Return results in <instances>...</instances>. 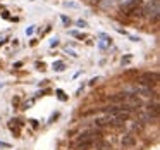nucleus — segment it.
Segmentation results:
<instances>
[{"instance_id": "f257e3e1", "label": "nucleus", "mask_w": 160, "mask_h": 150, "mask_svg": "<svg viewBox=\"0 0 160 150\" xmlns=\"http://www.w3.org/2000/svg\"><path fill=\"white\" fill-rule=\"evenodd\" d=\"M138 83L143 85V86H152V85L158 83V74L157 73H143L141 76L138 78Z\"/></svg>"}, {"instance_id": "f03ea898", "label": "nucleus", "mask_w": 160, "mask_h": 150, "mask_svg": "<svg viewBox=\"0 0 160 150\" xmlns=\"http://www.w3.org/2000/svg\"><path fill=\"white\" fill-rule=\"evenodd\" d=\"M121 143H122V147H124V148H134L136 143H138V138H136L132 133H128V135L122 136Z\"/></svg>"}, {"instance_id": "7ed1b4c3", "label": "nucleus", "mask_w": 160, "mask_h": 150, "mask_svg": "<svg viewBox=\"0 0 160 150\" xmlns=\"http://www.w3.org/2000/svg\"><path fill=\"white\" fill-rule=\"evenodd\" d=\"M93 145H95V140H76L72 150H90L93 148Z\"/></svg>"}, {"instance_id": "20e7f679", "label": "nucleus", "mask_w": 160, "mask_h": 150, "mask_svg": "<svg viewBox=\"0 0 160 150\" xmlns=\"http://www.w3.org/2000/svg\"><path fill=\"white\" fill-rule=\"evenodd\" d=\"M108 100L115 102V104H119V102H126V100H128V95H126V93H115V95H110Z\"/></svg>"}, {"instance_id": "39448f33", "label": "nucleus", "mask_w": 160, "mask_h": 150, "mask_svg": "<svg viewBox=\"0 0 160 150\" xmlns=\"http://www.w3.org/2000/svg\"><path fill=\"white\" fill-rule=\"evenodd\" d=\"M64 7H71V9H78L79 4L78 2H64Z\"/></svg>"}, {"instance_id": "423d86ee", "label": "nucleus", "mask_w": 160, "mask_h": 150, "mask_svg": "<svg viewBox=\"0 0 160 150\" xmlns=\"http://www.w3.org/2000/svg\"><path fill=\"white\" fill-rule=\"evenodd\" d=\"M53 69L55 71H64V62H55L53 64Z\"/></svg>"}, {"instance_id": "0eeeda50", "label": "nucleus", "mask_w": 160, "mask_h": 150, "mask_svg": "<svg viewBox=\"0 0 160 150\" xmlns=\"http://www.w3.org/2000/svg\"><path fill=\"white\" fill-rule=\"evenodd\" d=\"M78 26H79V28H83V26H86V23H84V21H78Z\"/></svg>"}]
</instances>
